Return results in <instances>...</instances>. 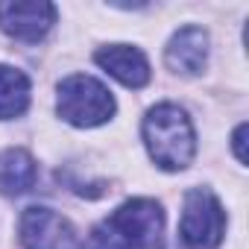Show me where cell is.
<instances>
[{
	"instance_id": "obj_11",
	"label": "cell",
	"mask_w": 249,
	"mask_h": 249,
	"mask_svg": "<svg viewBox=\"0 0 249 249\" xmlns=\"http://www.w3.org/2000/svg\"><path fill=\"white\" fill-rule=\"evenodd\" d=\"M85 249H129V246H126V240H123L108 223H100V226L88 234Z\"/></svg>"
},
{
	"instance_id": "obj_3",
	"label": "cell",
	"mask_w": 249,
	"mask_h": 249,
	"mask_svg": "<svg viewBox=\"0 0 249 249\" xmlns=\"http://www.w3.org/2000/svg\"><path fill=\"white\" fill-rule=\"evenodd\" d=\"M226 231V211L220 199L205 188H191L185 194L179 234L191 249H217Z\"/></svg>"
},
{
	"instance_id": "obj_1",
	"label": "cell",
	"mask_w": 249,
	"mask_h": 249,
	"mask_svg": "<svg viewBox=\"0 0 249 249\" xmlns=\"http://www.w3.org/2000/svg\"><path fill=\"white\" fill-rule=\"evenodd\" d=\"M144 144L161 170H185L194 159L196 138L191 117L173 103H159L144 117Z\"/></svg>"
},
{
	"instance_id": "obj_9",
	"label": "cell",
	"mask_w": 249,
	"mask_h": 249,
	"mask_svg": "<svg viewBox=\"0 0 249 249\" xmlns=\"http://www.w3.org/2000/svg\"><path fill=\"white\" fill-rule=\"evenodd\" d=\"M38 179V164L27 150H3L0 153V191L6 196H21L27 191H33Z\"/></svg>"
},
{
	"instance_id": "obj_6",
	"label": "cell",
	"mask_w": 249,
	"mask_h": 249,
	"mask_svg": "<svg viewBox=\"0 0 249 249\" xmlns=\"http://www.w3.org/2000/svg\"><path fill=\"white\" fill-rule=\"evenodd\" d=\"M56 24V6L47 0H6L0 3V30L18 41H38Z\"/></svg>"
},
{
	"instance_id": "obj_8",
	"label": "cell",
	"mask_w": 249,
	"mask_h": 249,
	"mask_svg": "<svg viewBox=\"0 0 249 249\" xmlns=\"http://www.w3.org/2000/svg\"><path fill=\"white\" fill-rule=\"evenodd\" d=\"M164 62L170 71L182 73V76H196L205 71L208 62V33L202 27H182L167 50H164Z\"/></svg>"
},
{
	"instance_id": "obj_5",
	"label": "cell",
	"mask_w": 249,
	"mask_h": 249,
	"mask_svg": "<svg viewBox=\"0 0 249 249\" xmlns=\"http://www.w3.org/2000/svg\"><path fill=\"white\" fill-rule=\"evenodd\" d=\"M18 231L24 249H76L73 226L62 214L41 205H33L21 214Z\"/></svg>"
},
{
	"instance_id": "obj_2",
	"label": "cell",
	"mask_w": 249,
	"mask_h": 249,
	"mask_svg": "<svg viewBox=\"0 0 249 249\" xmlns=\"http://www.w3.org/2000/svg\"><path fill=\"white\" fill-rule=\"evenodd\" d=\"M56 108H59V117L68 120L71 126L91 129V126L106 123L114 114V97L100 79L85 76V73H73V76L59 82Z\"/></svg>"
},
{
	"instance_id": "obj_12",
	"label": "cell",
	"mask_w": 249,
	"mask_h": 249,
	"mask_svg": "<svg viewBox=\"0 0 249 249\" xmlns=\"http://www.w3.org/2000/svg\"><path fill=\"white\" fill-rule=\"evenodd\" d=\"M246 138V123H240V126L234 129V135H231V147H234V156H237V161L240 164H246V150H243V141Z\"/></svg>"
},
{
	"instance_id": "obj_7",
	"label": "cell",
	"mask_w": 249,
	"mask_h": 249,
	"mask_svg": "<svg viewBox=\"0 0 249 249\" xmlns=\"http://www.w3.org/2000/svg\"><path fill=\"white\" fill-rule=\"evenodd\" d=\"M94 62L108 76H114L117 82H123L126 88H144L150 82V62L132 44H108V47H100L94 53Z\"/></svg>"
},
{
	"instance_id": "obj_4",
	"label": "cell",
	"mask_w": 249,
	"mask_h": 249,
	"mask_svg": "<svg viewBox=\"0 0 249 249\" xmlns=\"http://www.w3.org/2000/svg\"><path fill=\"white\" fill-rule=\"evenodd\" d=\"M129 249H161L164 243V211L156 199L138 196L123 202L108 220H106Z\"/></svg>"
},
{
	"instance_id": "obj_10",
	"label": "cell",
	"mask_w": 249,
	"mask_h": 249,
	"mask_svg": "<svg viewBox=\"0 0 249 249\" xmlns=\"http://www.w3.org/2000/svg\"><path fill=\"white\" fill-rule=\"evenodd\" d=\"M30 106V79L24 71L0 65V120L24 114Z\"/></svg>"
}]
</instances>
